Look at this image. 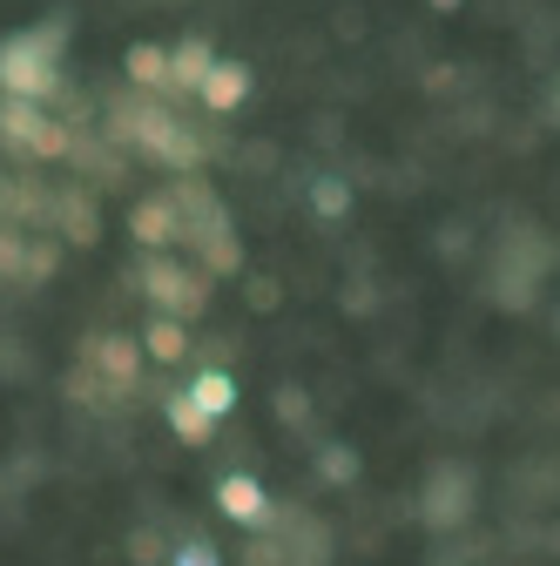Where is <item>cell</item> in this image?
<instances>
[{
	"label": "cell",
	"mask_w": 560,
	"mask_h": 566,
	"mask_svg": "<svg viewBox=\"0 0 560 566\" xmlns=\"http://www.w3.org/2000/svg\"><path fill=\"white\" fill-rule=\"evenodd\" d=\"M318 472H324L331 485H344V479H359V452H352V446H324V459H318Z\"/></svg>",
	"instance_id": "e0dca14e"
},
{
	"label": "cell",
	"mask_w": 560,
	"mask_h": 566,
	"mask_svg": "<svg viewBox=\"0 0 560 566\" xmlns=\"http://www.w3.org/2000/svg\"><path fill=\"white\" fill-rule=\"evenodd\" d=\"M89 365L122 391V385H135V371H143V350H135V337H89Z\"/></svg>",
	"instance_id": "ba28073f"
},
{
	"label": "cell",
	"mask_w": 560,
	"mask_h": 566,
	"mask_svg": "<svg viewBox=\"0 0 560 566\" xmlns=\"http://www.w3.org/2000/svg\"><path fill=\"white\" fill-rule=\"evenodd\" d=\"M128 237L143 243V250H156V256H163V250L183 237V217H176V202H169V196H149V202H135V209H128Z\"/></svg>",
	"instance_id": "5b68a950"
},
{
	"label": "cell",
	"mask_w": 560,
	"mask_h": 566,
	"mask_svg": "<svg viewBox=\"0 0 560 566\" xmlns=\"http://www.w3.org/2000/svg\"><path fill=\"white\" fill-rule=\"evenodd\" d=\"M209 67H217V48H209L203 34H189L183 48H169V88H203Z\"/></svg>",
	"instance_id": "30bf717a"
},
{
	"label": "cell",
	"mask_w": 560,
	"mask_h": 566,
	"mask_svg": "<svg viewBox=\"0 0 560 566\" xmlns=\"http://www.w3.org/2000/svg\"><path fill=\"white\" fill-rule=\"evenodd\" d=\"M115 135L128 142V149H143V156H156L163 169H196L203 163V142L169 115V108H156V102H143V108H122L115 115Z\"/></svg>",
	"instance_id": "7a4b0ae2"
},
{
	"label": "cell",
	"mask_w": 560,
	"mask_h": 566,
	"mask_svg": "<svg viewBox=\"0 0 560 566\" xmlns=\"http://www.w3.org/2000/svg\"><path fill=\"white\" fill-rule=\"evenodd\" d=\"M203 270H209V276H230V270H243V243L230 237V223H224L217 237H203Z\"/></svg>",
	"instance_id": "9a60e30c"
},
{
	"label": "cell",
	"mask_w": 560,
	"mask_h": 566,
	"mask_svg": "<svg viewBox=\"0 0 560 566\" xmlns=\"http://www.w3.org/2000/svg\"><path fill=\"white\" fill-rule=\"evenodd\" d=\"M61 223H68V237H75V243H95V209H89L82 196L61 202Z\"/></svg>",
	"instance_id": "2e32d148"
},
{
	"label": "cell",
	"mask_w": 560,
	"mask_h": 566,
	"mask_svg": "<svg viewBox=\"0 0 560 566\" xmlns=\"http://www.w3.org/2000/svg\"><path fill=\"white\" fill-rule=\"evenodd\" d=\"M217 506H224V520H237V526H263V520H270V492H263L250 472H230V479L217 485Z\"/></svg>",
	"instance_id": "52a82bcc"
},
{
	"label": "cell",
	"mask_w": 560,
	"mask_h": 566,
	"mask_svg": "<svg viewBox=\"0 0 560 566\" xmlns=\"http://www.w3.org/2000/svg\"><path fill=\"white\" fill-rule=\"evenodd\" d=\"M143 350L156 365H183L189 358V331L176 324V317H149V331H143Z\"/></svg>",
	"instance_id": "8fae6325"
},
{
	"label": "cell",
	"mask_w": 560,
	"mask_h": 566,
	"mask_svg": "<svg viewBox=\"0 0 560 566\" xmlns=\"http://www.w3.org/2000/svg\"><path fill=\"white\" fill-rule=\"evenodd\" d=\"M176 566H224V559H217V546H209V539H183L176 546Z\"/></svg>",
	"instance_id": "ac0fdd59"
},
{
	"label": "cell",
	"mask_w": 560,
	"mask_h": 566,
	"mask_svg": "<svg viewBox=\"0 0 560 566\" xmlns=\"http://www.w3.org/2000/svg\"><path fill=\"white\" fill-rule=\"evenodd\" d=\"M128 82H135V88H169V48L135 41V48H128Z\"/></svg>",
	"instance_id": "7c38bea8"
},
{
	"label": "cell",
	"mask_w": 560,
	"mask_h": 566,
	"mask_svg": "<svg viewBox=\"0 0 560 566\" xmlns=\"http://www.w3.org/2000/svg\"><path fill=\"white\" fill-rule=\"evenodd\" d=\"M48 270H54V250H48V243H41V250H34V256H28V276H48Z\"/></svg>",
	"instance_id": "7402d4cb"
},
{
	"label": "cell",
	"mask_w": 560,
	"mask_h": 566,
	"mask_svg": "<svg viewBox=\"0 0 560 566\" xmlns=\"http://www.w3.org/2000/svg\"><path fill=\"white\" fill-rule=\"evenodd\" d=\"M163 418H169V432H176V439H183V446H203V439H209V432H217V424H209V418H203V411H196V405H189V398H183V391H176V398H169V405H163Z\"/></svg>",
	"instance_id": "5bb4252c"
},
{
	"label": "cell",
	"mask_w": 560,
	"mask_h": 566,
	"mask_svg": "<svg viewBox=\"0 0 560 566\" xmlns=\"http://www.w3.org/2000/svg\"><path fill=\"white\" fill-rule=\"evenodd\" d=\"M0 142L21 149V156H41V163H54V156L75 149V135H68L61 122H48L41 102H8V95H0Z\"/></svg>",
	"instance_id": "277c9868"
},
{
	"label": "cell",
	"mask_w": 560,
	"mask_h": 566,
	"mask_svg": "<svg viewBox=\"0 0 560 566\" xmlns=\"http://www.w3.org/2000/svg\"><path fill=\"white\" fill-rule=\"evenodd\" d=\"M135 283L149 291L156 317L189 324V317H203V311H209V270H183V263H169V256H149L143 270H135Z\"/></svg>",
	"instance_id": "3957f363"
},
{
	"label": "cell",
	"mask_w": 560,
	"mask_h": 566,
	"mask_svg": "<svg viewBox=\"0 0 560 566\" xmlns=\"http://www.w3.org/2000/svg\"><path fill=\"white\" fill-rule=\"evenodd\" d=\"M250 82H257V75H250L243 61H217V67H209V82H203L196 95H203L209 115H237V108L250 102Z\"/></svg>",
	"instance_id": "8992f818"
},
{
	"label": "cell",
	"mask_w": 560,
	"mask_h": 566,
	"mask_svg": "<svg viewBox=\"0 0 560 566\" xmlns=\"http://www.w3.org/2000/svg\"><path fill=\"white\" fill-rule=\"evenodd\" d=\"M311 209H318L324 223L352 217V182H344V176H311Z\"/></svg>",
	"instance_id": "4fadbf2b"
},
{
	"label": "cell",
	"mask_w": 560,
	"mask_h": 566,
	"mask_svg": "<svg viewBox=\"0 0 560 566\" xmlns=\"http://www.w3.org/2000/svg\"><path fill=\"white\" fill-rule=\"evenodd\" d=\"M277 418H284V424L304 418V391H277Z\"/></svg>",
	"instance_id": "ffe728a7"
},
{
	"label": "cell",
	"mask_w": 560,
	"mask_h": 566,
	"mask_svg": "<svg viewBox=\"0 0 560 566\" xmlns=\"http://www.w3.org/2000/svg\"><path fill=\"white\" fill-rule=\"evenodd\" d=\"M183 398H189V405H196L209 424H217L224 411H237V378L209 365V371H196V378H189V391H183Z\"/></svg>",
	"instance_id": "9c48e42d"
},
{
	"label": "cell",
	"mask_w": 560,
	"mask_h": 566,
	"mask_svg": "<svg viewBox=\"0 0 560 566\" xmlns=\"http://www.w3.org/2000/svg\"><path fill=\"white\" fill-rule=\"evenodd\" d=\"M128 553H135V566H156L163 539H156V533H135V539H128Z\"/></svg>",
	"instance_id": "d6986e66"
},
{
	"label": "cell",
	"mask_w": 560,
	"mask_h": 566,
	"mask_svg": "<svg viewBox=\"0 0 560 566\" xmlns=\"http://www.w3.org/2000/svg\"><path fill=\"white\" fill-rule=\"evenodd\" d=\"M250 297H257V311H270V304H277V283H270V276H257V283H250Z\"/></svg>",
	"instance_id": "44dd1931"
},
{
	"label": "cell",
	"mask_w": 560,
	"mask_h": 566,
	"mask_svg": "<svg viewBox=\"0 0 560 566\" xmlns=\"http://www.w3.org/2000/svg\"><path fill=\"white\" fill-rule=\"evenodd\" d=\"M61 48H68L61 21L8 34V41H0V95H8V102H48L61 88Z\"/></svg>",
	"instance_id": "6da1fadb"
},
{
	"label": "cell",
	"mask_w": 560,
	"mask_h": 566,
	"mask_svg": "<svg viewBox=\"0 0 560 566\" xmlns=\"http://www.w3.org/2000/svg\"><path fill=\"white\" fill-rule=\"evenodd\" d=\"M453 8H459V0H433V14H453Z\"/></svg>",
	"instance_id": "603a6c76"
}]
</instances>
